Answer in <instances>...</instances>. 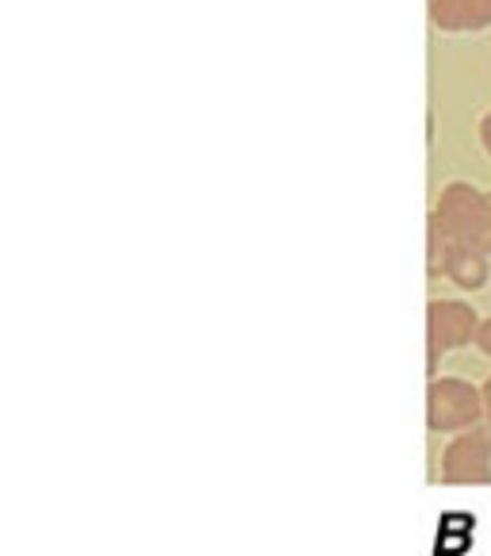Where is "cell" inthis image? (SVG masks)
<instances>
[{
    "mask_svg": "<svg viewBox=\"0 0 491 556\" xmlns=\"http://www.w3.org/2000/svg\"><path fill=\"white\" fill-rule=\"evenodd\" d=\"M435 223H442L450 238L473 242L491 254V200L480 197L473 185H450L438 200Z\"/></svg>",
    "mask_w": 491,
    "mask_h": 556,
    "instance_id": "cell-1",
    "label": "cell"
},
{
    "mask_svg": "<svg viewBox=\"0 0 491 556\" xmlns=\"http://www.w3.org/2000/svg\"><path fill=\"white\" fill-rule=\"evenodd\" d=\"M476 342H480V350H483V353H488V357H491V319H488V323H483V327H480V334H476Z\"/></svg>",
    "mask_w": 491,
    "mask_h": 556,
    "instance_id": "cell-7",
    "label": "cell"
},
{
    "mask_svg": "<svg viewBox=\"0 0 491 556\" xmlns=\"http://www.w3.org/2000/svg\"><path fill=\"white\" fill-rule=\"evenodd\" d=\"M442 269L450 273L453 285L480 288L483 277H488V254H483L480 245L461 242V238H450V245H445V257H442Z\"/></svg>",
    "mask_w": 491,
    "mask_h": 556,
    "instance_id": "cell-5",
    "label": "cell"
},
{
    "mask_svg": "<svg viewBox=\"0 0 491 556\" xmlns=\"http://www.w3.org/2000/svg\"><path fill=\"white\" fill-rule=\"evenodd\" d=\"M483 410H488V415H491V380H488V384H483Z\"/></svg>",
    "mask_w": 491,
    "mask_h": 556,
    "instance_id": "cell-9",
    "label": "cell"
},
{
    "mask_svg": "<svg viewBox=\"0 0 491 556\" xmlns=\"http://www.w3.org/2000/svg\"><path fill=\"white\" fill-rule=\"evenodd\" d=\"M491 426H468L445 453L442 476L450 483H488L491 480Z\"/></svg>",
    "mask_w": 491,
    "mask_h": 556,
    "instance_id": "cell-3",
    "label": "cell"
},
{
    "mask_svg": "<svg viewBox=\"0 0 491 556\" xmlns=\"http://www.w3.org/2000/svg\"><path fill=\"white\" fill-rule=\"evenodd\" d=\"M483 395L465 380H435L430 384V426L435 430H468L480 418Z\"/></svg>",
    "mask_w": 491,
    "mask_h": 556,
    "instance_id": "cell-2",
    "label": "cell"
},
{
    "mask_svg": "<svg viewBox=\"0 0 491 556\" xmlns=\"http://www.w3.org/2000/svg\"><path fill=\"white\" fill-rule=\"evenodd\" d=\"M488 200H491V197H488Z\"/></svg>",
    "mask_w": 491,
    "mask_h": 556,
    "instance_id": "cell-10",
    "label": "cell"
},
{
    "mask_svg": "<svg viewBox=\"0 0 491 556\" xmlns=\"http://www.w3.org/2000/svg\"><path fill=\"white\" fill-rule=\"evenodd\" d=\"M476 330V315L465 303L438 300L430 303V361H438L453 345H465Z\"/></svg>",
    "mask_w": 491,
    "mask_h": 556,
    "instance_id": "cell-4",
    "label": "cell"
},
{
    "mask_svg": "<svg viewBox=\"0 0 491 556\" xmlns=\"http://www.w3.org/2000/svg\"><path fill=\"white\" fill-rule=\"evenodd\" d=\"M480 139H483V150L491 154V115H483V123H480Z\"/></svg>",
    "mask_w": 491,
    "mask_h": 556,
    "instance_id": "cell-8",
    "label": "cell"
},
{
    "mask_svg": "<svg viewBox=\"0 0 491 556\" xmlns=\"http://www.w3.org/2000/svg\"><path fill=\"white\" fill-rule=\"evenodd\" d=\"M435 24L445 31H480L491 24V0H435Z\"/></svg>",
    "mask_w": 491,
    "mask_h": 556,
    "instance_id": "cell-6",
    "label": "cell"
}]
</instances>
